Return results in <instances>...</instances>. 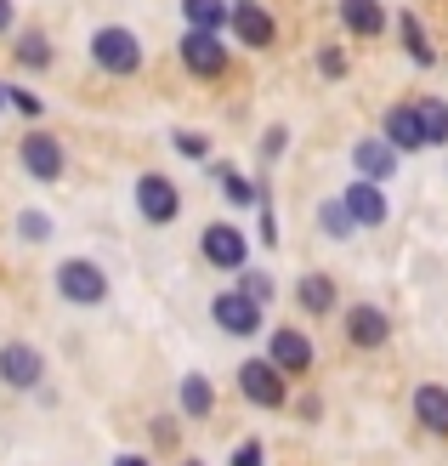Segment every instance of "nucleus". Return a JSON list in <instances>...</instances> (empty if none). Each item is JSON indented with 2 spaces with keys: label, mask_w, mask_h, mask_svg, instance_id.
<instances>
[{
  "label": "nucleus",
  "mask_w": 448,
  "mask_h": 466,
  "mask_svg": "<svg viewBox=\"0 0 448 466\" xmlns=\"http://www.w3.org/2000/svg\"><path fill=\"white\" fill-rule=\"evenodd\" d=\"M91 63H97L103 75H114V80H131L136 68H143V40H136V29L108 23V29L91 35Z\"/></svg>",
  "instance_id": "obj_1"
},
{
  "label": "nucleus",
  "mask_w": 448,
  "mask_h": 466,
  "mask_svg": "<svg viewBox=\"0 0 448 466\" xmlns=\"http://www.w3.org/2000/svg\"><path fill=\"white\" fill-rule=\"evenodd\" d=\"M57 296L75 301V308H97V301H108V273L91 262V256H68V262H57Z\"/></svg>",
  "instance_id": "obj_2"
},
{
  "label": "nucleus",
  "mask_w": 448,
  "mask_h": 466,
  "mask_svg": "<svg viewBox=\"0 0 448 466\" xmlns=\"http://www.w3.org/2000/svg\"><path fill=\"white\" fill-rule=\"evenodd\" d=\"M176 57H182L187 75H199V80H222V75H227V63H233L227 40H222V35H210V29H182Z\"/></svg>",
  "instance_id": "obj_3"
},
{
  "label": "nucleus",
  "mask_w": 448,
  "mask_h": 466,
  "mask_svg": "<svg viewBox=\"0 0 448 466\" xmlns=\"http://www.w3.org/2000/svg\"><path fill=\"white\" fill-rule=\"evenodd\" d=\"M136 217L148 228H171L182 217V188L171 177H159V171H143L136 177Z\"/></svg>",
  "instance_id": "obj_4"
},
{
  "label": "nucleus",
  "mask_w": 448,
  "mask_h": 466,
  "mask_svg": "<svg viewBox=\"0 0 448 466\" xmlns=\"http://www.w3.org/2000/svg\"><path fill=\"white\" fill-rule=\"evenodd\" d=\"M239 392H244V399H250L255 410H284V399H290V387H284V370H278L267 353L239 364Z\"/></svg>",
  "instance_id": "obj_5"
},
{
  "label": "nucleus",
  "mask_w": 448,
  "mask_h": 466,
  "mask_svg": "<svg viewBox=\"0 0 448 466\" xmlns=\"http://www.w3.org/2000/svg\"><path fill=\"white\" fill-rule=\"evenodd\" d=\"M199 250H204V262L222 268V273H244V262H250V239H244L239 222H210L199 233Z\"/></svg>",
  "instance_id": "obj_6"
},
{
  "label": "nucleus",
  "mask_w": 448,
  "mask_h": 466,
  "mask_svg": "<svg viewBox=\"0 0 448 466\" xmlns=\"http://www.w3.org/2000/svg\"><path fill=\"white\" fill-rule=\"evenodd\" d=\"M262 313L267 308L255 296H244V290H222L216 301H210V319H216L227 336H255V330H262Z\"/></svg>",
  "instance_id": "obj_7"
},
{
  "label": "nucleus",
  "mask_w": 448,
  "mask_h": 466,
  "mask_svg": "<svg viewBox=\"0 0 448 466\" xmlns=\"http://www.w3.org/2000/svg\"><path fill=\"white\" fill-rule=\"evenodd\" d=\"M0 381L17 387V392H35V387L45 381L40 347H29V341H6V347H0Z\"/></svg>",
  "instance_id": "obj_8"
},
{
  "label": "nucleus",
  "mask_w": 448,
  "mask_h": 466,
  "mask_svg": "<svg viewBox=\"0 0 448 466\" xmlns=\"http://www.w3.org/2000/svg\"><path fill=\"white\" fill-rule=\"evenodd\" d=\"M17 166L29 171L35 182H57L63 177V143H57L52 131H29L17 143Z\"/></svg>",
  "instance_id": "obj_9"
},
{
  "label": "nucleus",
  "mask_w": 448,
  "mask_h": 466,
  "mask_svg": "<svg viewBox=\"0 0 448 466\" xmlns=\"http://www.w3.org/2000/svg\"><path fill=\"white\" fill-rule=\"evenodd\" d=\"M227 29H233V40H239V46H250V52H267V46L278 40L273 12H267V6H255V0H239V6H233Z\"/></svg>",
  "instance_id": "obj_10"
},
{
  "label": "nucleus",
  "mask_w": 448,
  "mask_h": 466,
  "mask_svg": "<svg viewBox=\"0 0 448 466\" xmlns=\"http://www.w3.org/2000/svg\"><path fill=\"white\" fill-rule=\"evenodd\" d=\"M267 359L284 370V376H306L313 370V341H306V330H295V324H278V330L267 336Z\"/></svg>",
  "instance_id": "obj_11"
},
{
  "label": "nucleus",
  "mask_w": 448,
  "mask_h": 466,
  "mask_svg": "<svg viewBox=\"0 0 448 466\" xmlns=\"http://www.w3.org/2000/svg\"><path fill=\"white\" fill-rule=\"evenodd\" d=\"M392 336V319L381 308H369V301H358V308H346V341L363 347V353H374V347H386Z\"/></svg>",
  "instance_id": "obj_12"
},
{
  "label": "nucleus",
  "mask_w": 448,
  "mask_h": 466,
  "mask_svg": "<svg viewBox=\"0 0 448 466\" xmlns=\"http://www.w3.org/2000/svg\"><path fill=\"white\" fill-rule=\"evenodd\" d=\"M352 171L369 177V182H386L397 171V148L386 137H358V143H352Z\"/></svg>",
  "instance_id": "obj_13"
},
{
  "label": "nucleus",
  "mask_w": 448,
  "mask_h": 466,
  "mask_svg": "<svg viewBox=\"0 0 448 466\" xmlns=\"http://www.w3.org/2000/svg\"><path fill=\"white\" fill-rule=\"evenodd\" d=\"M381 137L397 148V154H414V148H426V126H420V114H414V103H397V108H386V120H381Z\"/></svg>",
  "instance_id": "obj_14"
},
{
  "label": "nucleus",
  "mask_w": 448,
  "mask_h": 466,
  "mask_svg": "<svg viewBox=\"0 0 448 466\" xmlns=\"http://www.w3.org/2000/svg\"><path fill=\"white\" fill-rule=\"evenodd\" d=\"M341 199H346V211H352V222H358V228H381V222H386V194H381V182L358 177Z\"/></svg>",
  "instance_id": "obj_15"
},
{
  "label": "nucleus",
  "mask_w": 448,
  "mask_h": 466,
  "mask_svg": "<svg viewBox=\"0 0 448 466\" xmlns=\"http://www.w3.org/2000/svg\"><path fill=\"white\" fill-rule=\"evenodd\" d=\"M409 410H414V421L426 427V432L448 438V387H437V381H420V387H414V399H409Z\"/></svg>",
  "instance_id": "obj_16"
},
{
  "label": "nucleus",
  "mask_w": 448,
  "mask_h": 466,
  "mask_svg": "<svg viewBox=\"0 0 448 466\" xmlns=\"http://www.w3.org/2000/svg\"><path fill=\"white\" fill-rule=\"evenodd\" d=\"M176 404H182L187 421H210V415H216V387H210L199 370H187L182 387H176Z\"/></svg>",
  "instance_id": "obj_17"
},
{
  "label": "nucleus",
  "mask_w": 448,
  "mask_h": 466,
  "mask_svg": "<svg viewBox=\"0 0 448 466\" xmlns=\"http://www.w3.org/2000/svg\"><path fill=\"white\" fill-rule=\"evenodd\" d=\"M341 23L352 35H363V40H374L386 29V6L381 0H341Z\"/></svg>",
  "instance_id": "obj_18"
},
{
  "label": "nucleus",
  "mask_w": 448,
  "mask_h": 466,
  "mask_svg": "<svg viewBox=\"0 0 448 466\" xmlns=\"http://www.w3.org/2000/svg\"><path fill=\"white\" fill-rule=\"evenodd\" d=\"M182 17H187V29H210V35H222V29H227V17H233V0H182Z\"/></svg>",
  "instance_id": "obj_19"
},
{
  "label": "nucleus",
  "mask_w": 448,
  "mask_h": 466,
  "mask_svg": "<svg viewBox=\"0 0 448 466\" xmlns=\"http://www.w3.org/2000/svg\"><path fill=\"white\" fill-rule=\"evenodd\" d=\"M397 35H403V52L414 57V68H432V63H437L432 40H426V23H420L414 12H403V17H397Z\"/></svg>",
  "instance_id": "obj_20"
},
{
  "label": "nucleus",
  "mask_w": 448,
  "mask_h": 466,
  "mask_svg": "<svg viewBox=\"0 0 448 466\" xmlns=\"http://www.w3.org/2000/svg\"><path fill=\"white\" fill-rule=\"evenodd\" d=\"M414 114L426 126V148H448V103L443 97H414Z\"/></svg>",
  "instance_id": "obj_21"
},
{
  "label": "nucleus",
  "mask_w": 448,
  "mask_h": 466,
  "mask_svg": "<svg viewBox=\"0 0 448 466\" xmlns=\"http://www.w3.org/2000/svg\"><path fill=\"white\" fill-rule=\"evenodd\" d=\"M295 296H301V308H306V313H318V319H324V313H335V279H329V273H306Z\"/></svg>",
  "instance_id": "obj_22"
},
{
  "label": "nucleus",
  "mask_w": 448,
  "mask_h": 466,
  "mask_svg": "<svg viewBox=\"0 0 448 466\" xmlns=\"http://www.w3.org/2000/svg\"><path fill=\"white\" fill-rule=\"evenodd\" d=\"M216 182H222L227 205H262V199H267V194H262V182H250L244 171H233V166H216Z\"/></svg>",
  "instance_id": "obj_23"
},
{
  "label": "nucleus",
  "mask_w": 448,
  "mask_h": 466,
  "mask_svg": "<svg viewBox=\"0 0 448 466\" xmlns=\"http://www.w3.org/2000/svg\"><path fill=\"white\" fill-rule=\"evenodd\" d=\"M318 228L329 233V239H352V233H358V222H352V211H346V199H324L318 205Z\"/></svg>",
  "instance_id": "obj_24"
},
{
  "label": "nucleus",
  "mask_w": 448,
  "mask_h": 466,
  "mask_svg": "<svg viewBox=\"0 0 448 466\" xmlns=\"http://www.w3.org/2000/svg\"><path fill=\"white\" fill-rule=\"evenodd\" d=\"M17 63L23 68H52V40H45L40 29H23L17 35Z\"/></svg>",
  "instance_id": "obj_25"
},
{
  "label": "nucleus",
  "mask_w": 448,
  "mask_h": 466,
  "mask_svg": "<svg viewBox=\"0 0 448 466\" xmlns=\"http://www.w3.org/2000/svg\"><path fill=\"white\" fill-rule=\"evenodd\" d=\"M52 217H45V211H17V239L23 245H45V239H52Z\"/></svg>",
  "instance_id": "obj_26"
},
{
  "label": "nucleus",
  "mask_w": 448,
  "mask_h": 466,
  "mask_svg": "<svg viewBox=\"0 0 448 466\" xmlns=\"http://www.w3.org/2000/svg\"><path fill=\"white\" fill-rule=\"evenodd\" d=\"M239 290H244V296H255V301H262V308H267V301L278 296L273 273H255V268H244V273H239Z\"/></svg>",
  "instance_id": "obj_27"
},
{
  "label": "nucleus",
  "mask_w": 448,
  "mask_h": 466,
  "mask_svg": "<svg viewBox=\"0 0 448 466\" xmlns=\"http://www.w3.org/2000/svg\"><path fill=\"white\" fill-rule=\"evenodd\" d=\"M171 148H176L182 159H210V137H204V131H176Z\"/></svg>",
  "instance_id": "obj_28"
},
{
  "label": "nucleus",
  "mask_w": 448,
  "mask_h": 466,
  "mask_svg": "<svg viewBox=\"0 0 448 466\" xmlns=\"http://www.w3.org/2000/svg\"><path fill=\"white\" fill-rule=\"evenodd\" d=\"M12 108H17V114H29V120H40V114H45V97H35L29 86H12Z\"/></svg>",
  "instance_id": "obj_29"
},
{
  "label": "nucleus",
  "mask_w": 448,
  "mask_h": 466,
  "mask_svg": "<svg viewBox=\"0 0 448 466\" xmlns=\"http://www.w3.org/2000/svg\"><path fill=\"white\" fill-rule=\"evenodd\" d=\"M318 68H324L329 80H341V75H346V57H341V46H324V52H318Z\"/></svg>",
  "instance_id": "obj_30"
},
{
  "label": "nucleus",
  "mask_w": 448,
  "mask_h": 466,
  "mask_svg": "<svg viewBox=\"0 0 448 466\" xmlns=\"http://www.w3.org/2000/svg\"><path fill=\"white\" fill-rule=\"evenodd\" d=\"M262 245H278V211H273V199H262V233H255Z\"/></svg>",
  "instance_id": "obj_31"
},
{
  "label": "nucleus",
  "mask_w": 448,
  "mask_h": 466,
  "mask_svg": "<svg viewBox=\"0 0 448 466\" xmlns=\"http://www.w3.org/2000/svg\"><path fill=\"white\" fill-rule=\"evenodd\" d=\"M284 143H290V131H284V126H273V131L262 137V154H267V159H278V154H284Z\"/></svg>",
  "instance_id": "obj_32"
},
{
  "label": "nucleus",
  "mask_w": 448,
  "mask_h": 466,
  "mask_svg": "<svg viewBox=\"0 0 448 466\" xmlns=\"http://www.w3.org/2000/svg\"><path fill=\"white\" fill-rule=\"evenodd\" d=\"M233 466H262V444H255V438H244V444L233 450Z\"/></svg>",
  "instance_id": "obj_33"
},
{
  "label": "nucleus",
  "mask_w": 448,
  "mask_h": 466,
  "mask_svg": "<svg viewBox=\"0 0 448 466\" xmlns=\"http://www.w3.org/2000/svg\"><path fill=\"white\" fill-rule=\"evenodd\" d=\"M12 23H17V12H12V0H0V35H6Z\"/></svg>",
  "instance_id": "obj_34"
},
{
  "label": "nucleus",
  "mask_w": 448,
  "mask_h": 466,
  "mask_svg": "<svg viewBox=\"0 0 448 466\" xmlns=\"http://www.w3.org/2000/svg\"><path fill=\"white\" fill-rule=\"evenodd\" d=\"M114 466H148L143 455H114Z\"/></svg>",
  "instance_id": "obj_35"
},
{
  "label": "nucleus",
  "mask_w": 448,
  "mask_h": 466,
  "mask_svg": "<svg viewBox=\"0 0 448 466\" xmlns=\"http://www.w3.org/2000/svg\"><path fill=\"white\" fill-rule=\"evenodd\" d=\"M12 103V86H0V108H6Z\"/></svg>",
  "instance_id": "obj_36"
},
{
  "label": "nucleus",
  "mask_w": 448,
  "mask_h": 466,
  "mask_svg": "<svg viewBox=\"0 0 448 466\" xmlns=\"http://www.w3.org/2000/svg\"><path fill=\"white\" fill-rule=\"evenodd\" d=\"M182 466H199V461H182Z\"/></svg>",
  "instance_id": "obj_37"
},
{
  "label": "nucleus",
  "mask_w": 448,
  "mask_h": 466,
  "mask_svg": "<svg viewBox=\"0 0 448 466\" xmlns=\"http://www.w3.org/2000/svg\"><path fill=\"white\" fill-rule=\"evenodd\" d=\"M233 6H239V0H233Z\"/></svg>",
  "instance_id": "obj_38"
}]
</instances>
